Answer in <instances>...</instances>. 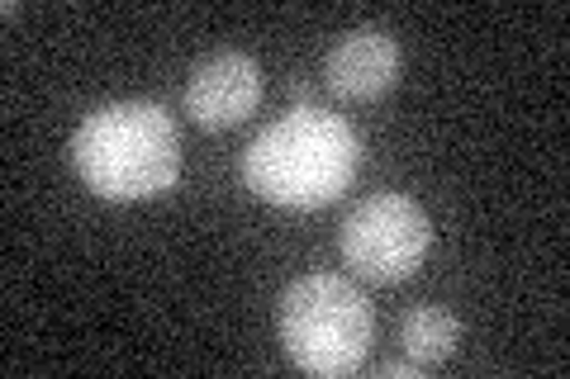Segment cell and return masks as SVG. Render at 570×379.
<instances>
[{
  "label": "cell",
  "mask_w": 570,
  "mask_h": 379,
  "mask_svg": "<svg viewBox=\"0 0 570 379\" xmlns=\"http://www.w3.org/2000/svg\"><path fill=\"white\" fill-rule=\"evenodd\" d=\"M362 167V138L343 114L299 104L247 142L243 186L281 209H324L352 186Z\"/></svg>",
  "instance_id": "cell-1"
},
{
  "label": "cell",
  "mask_w": 570,
  "mask_h": 379,
  "mask_svg": "<svg viewBox=\"0 0 570 379\" xmlns=\"http://www.w3.org/2000/svg\"><path fill=\"white\" fill-rule=\"evenodd\" d=\"M71 167L100 200H153L181 176V129L153 100H115L71 133Z\"/></svg>",
  "instance_id": "cell-2"
},
{
  "label": "cell",
  "mask_w": 570,
  "mask_h": 379,
  "mask_svg": "<svg viewBox=\"0 0 570 379\" xmlns=\"http://www.w3.org/2000/svg\"><path fill=\"white\" fill-rule=\"evenodd\" d=\"M371 318L366 295L343 276H299L276 299V337L291 366L309 375H347L371 351Z\"/></svg>",
  "instance_id": "cell-3"
},
{
  "label": "cell",
  "mask_w": 570,
  "mask_h": 379,
  "mask_svg": "<svg viewBox=\"0 0 570 379\" xmlns=\"http://www.w3.org/2000/svg\"><path fill=\"white\" fill-rule=\"evenodd\" d=\"M428 242H433L428 213L400 190L362 200L343 219V238H337L343 261L371 285H395L404 276H414Z\"/></svg>",
  "instance_id": "cell-4"
},
{
  "label": "cell",
  "mask_w": 570,
  "mask_h": 379,
  "mask_svg": "<svg viewBox=\"0 0 570 379\" xmlns=\"http://www.w3.org/2000/svg\"><path fill=\"white\" fill-rule=\"evenodd\" d=\"M262 100V67L238 48L209 52L186 77V114L200 129H234Z\"/></svg>",
  "instance_id": "cell-5"
},
{
  "label": "cell",
  "mask_w": 570,
  "mask_h": 379,
  "mask_svg": "<svg viewBox=\"0 0 570 379\" xmlns=\"http://www.w3.org/2000/svg\"><path fill=\"white\" fill-rule=\"evenodd\" d=\"M324 81L337 100H376L400 81V43L376 24L337 33L324 58Z\"/></svg>",
  "instance_id": "cell-6"
},
{
  "label": "cell",
  "mask_w": 570,
  "mask_h": 379,
  "mask_svg": "<svg viewBox=\"0 0 570 379\" xmlns=\"http://www.w3.org/2000/svg\"><path fill=\"white\" fill-rule=\"evenodd\" d=\"M400 341H404V356L414 360V366H442V360H452L456 341H461V322L456 313L438 309V303H423V309H409L404 322H400Z\"/></svg>",
  "instance_id": "cell-7"
},
{
  "label": "cell",
  "mask_w": 570,
  "mask_h": 379,
  "mask_svg": "<svg viewBox=\"0 0 570 379\" xmlns=\"http://www.w3.org/2000/svg\"><path fill=\"white\" fill-rule=\"evenodd\" d=\"M376 375H381V379H414V375H419V366H414V360H409V366H400V360H390V366H381Z\"/></svg>",
  "instance_id": "cell-8"
}]
</instances>
